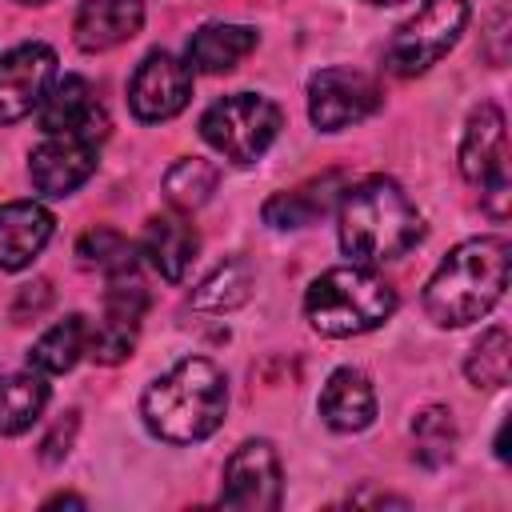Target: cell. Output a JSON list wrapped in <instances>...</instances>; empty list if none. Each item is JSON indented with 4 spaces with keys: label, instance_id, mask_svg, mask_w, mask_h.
I'll use <instances>...</instances> for the list:
<instances>
[{
    "label": "cell",
    "instance_id": "1",
    "mask_svg": "<svg viewBox=\"0 0 512 512\" xmlns=\"http://www.w3.org/2000/svg\"><path fill=\"white\" fill-rule=\"evenodd\" d=\"M508 288V240L472 236L456 244L424 284V312L440 328L484 320Z\"/></svg>",
    "mask_w": 512,
    "mask_h": 512
},
{
    "label": "cell",
    "instance_id": "2",
    "mask_svg": "<svg viewBox=\"0 0 512 512\" xmlns=\"http://www.w3.org/2000/svg\"><path fill=\"white\" fill-rule=\"evenodd\" d=\"M424 236V220L404 188L388 176H368L340 196V248L356 264L400 260Z\"/></svg>",
    "mask_w": 512,
    "mask_h": 512
},
{
    "label": "cell",
    "instance_id": "3",
    "mask_svg": "<svg viewBox=\"0 0 512 512\" xmlns=\"http://www.w3.org/2000/svg\"><path fill=\"white\" fill-rule=\"evenodd\" d=\"M224 408H228L224 372L204 356H188L172 364L160 380L148 384L140 400V416L148 432L168 444H196L212 436L224 420Z\"/></svg>",
    "mask_w": 512,
    "mask_h": 512
},
{
    "label": "cell",
    "instance_id": "4",
    "mask_svg": "<svg viewBox=\"0 0 512 512\" xmlns=\"http://www.w3.org/2000/svg\"><path fill=\"white\" fill-rule=\"evenodd\" d=\"M304 312L320 336H360L396 312V292L368 264H344L312 280Z\"/></svg>",
    "mask_w": 512,
    "mask_h": 512
},
{
    "label": "cell",
    "instance_id": "5",
    "mask_svg": "<svg viewBox=\"0 0 512 512\" xmlns=\"http://www.w3.org/2000/svg\"><path fill=\"white\" fill-rule=\"evenodd\" d=\"M284 124V112L256 92H232L220 96L204 116H200V136L232 164H256L268 144L276 140Z\"/></svg>",
    "mask_w": 512,
    "mask_h": 512
},
{
    "label": "cell",
    "instance_id": "6",
    "mask_svg": "<svg viewBox=\"0 0 512 512\" xmlns=\"http://www.w3.org/2000/svg\"><path fill=\"white\" fill-rule=\"evenodd\" d=\"M460 172L468 184L480 188V200L488 208V216L504 220L508 216V196H512V180H508V132H504V112L484 100L480 108H472L464 140H460Z\"/></svg>",
    "mask_w": 512,
    "mask_h": 512
},
{
    "label": "cell",
    "instance_id": "7",
    "mask_svg": "<svg viewBox=\"0 0 512 512\" xmlns=\"http://www.w3.org/2000/svg\"><path fill=\"white\" fill-rule=\"evenodd\" d=\"M472 8L468 0H424L416 16H408L392 44H388V68L396 76H420L428 72L464 32Z\"/></svg>",
    "mask_w": 512,
    "mask_h": 512
},
{
    "label": "cell",
    "instance_id": "8",
    "mask_svg": "<svg viewBox=\"0 0 512 512\" xmlns=\"http://www.w3.org/2000/svg\"><path fill=\"white\" fill-rule=\"evenodd\" d=\"M380 108V84L356 68H320L308 80V116L320 132H344Z\"/></svg>",
    "mask_w": 512,
    "mask_h": 512
},
{
    "label": "cell",
    "instance_id": "9",
    "mask_svg": "<svg viewBox=\"0 0 512 512\" xmlns=\"http://www.w3.org/2000/svg\"><path fill=\"white\" fill-rule=\"evenodd\" d=\"M280 492H284V476L276 448L268 440H244L224 464L220 504L236 512H272L280 504Z\"/></svg>",
    "mask_w": 512,
    "mask_h": 512
},
{
    "label": "cell",
    "instance_id": "10",
    "mask_svg": "<svg viewBox=\"0 0 512 512\" xmlns=\"http://www.w3.org/2000/svg\"><path fill=\"white\" fill-rule=\"evenodd\" d=\"M144 312H148V292H144L140 276H136V272L108 276L104 320H100V328L88 336V356H92L96 364H120V360H128L132 348H136Z\"/></svg>",
    "mask_w": 512,
    "mask_h": 512
},
{
    "label": "cell",
    "instance_id": "11",
    "mask_svg": "<svg viewBox=\"0 0 512 512\" xmlns=\"http://www.w3.org/2000/svg\"><path fill=\"white\" fill-rule=\"evenodd\" d=\"M188 96H192V68L180 64L172 52H148L128 84V104L144 124L172 120L188 104Z\"/></svg>",
    "mask_w": 512,
    "mask_h": 512
},
{
    "label": "cell",
    "instance_id": "12",
    "mask_svg": "<svg viewBox=\"0 0 512 512\" xmlns=\"http://www.w3.org/2000/svg\"><path fill=\"white\" fill-rule=\"evenodd\" d=\"M56 80V52L48 44H20L0 56V124L24 120L44 104Z\"/></svg>",
    "mask_w": 512,
    "mask_h": 512
},
{
    "label": "cell",
    "instance_id": "13",
    "mask_svg": "<svg viewBox=\"0 0 512 512\" xmlns=\"http://www.w3.org/2000/svg\"><path fill=\"white\" fill-rule=\"evenodd\" d=\"M96 172V140L84 136H48L28 156V176L40 196H68Z\"/></svg>",
    "mask_w": 512,
    "mask_h": 512
},
{
    "label": "cell",
    "instance_id": "14",
    "mask_svg": "<svg viewBox=\"0 0 512 512\" xmlns=\"http://www.w3.org/2000/svg\"><path fill=\"white\" fill-rule=\"evenodd\" d=\"M40 128L48 136H84L100 144L108 136V112L96 104L84 76H64L48 88L40 104Z\"/></svg>",
    "mask_w": 512,
    "mask_h": 512
},
{
    "label": "cell",
    "instance_id": "15",
    "mask_svg": "<svg viewBox=\"0 0 512 512\" xmlns=\"http://www.w3.org/2000/svg\"><path fill=\"white\" fill-rule=\"evenodd\" d=\"M52 212L36 200H12L0 208V268H28L40 248L52 240Z\"/></svg>",
    "mask_w": 512,
    "mask_h": 512
},
{
    "label": "cell",
    "instance_id": "16",
    "mask_svg": "<svg viewBox=\"0 0 512 512\" xmlns=\"http://www.w3.org/2000/svg\"><path fill=\"white\" fill-rule=\"evenodd\" d=\"M144 24L140 0H84L72 24V36L84 52H108L124 40H132Z\"/></svg>",
    "mask_w": 512,
    "mask_h": 512
},
{
    "label": "cell",
    "instance_id": "17",
    "mask_svg": "<svg viewBox=\"0 0 512 512\" xmlns=\"http://www.w3.org/2000/svg\"><path fill=\"white\" fill-rule=\"evenodd\" d=\"M320 416L336 432H364L376 420V392L360 368H336L320 392Z\"/></svg>",
    "mask_w": 512,
    "mask_h": 512
},
{
    "label": "cell",
    "instance_id": "18",
    "mask_svg": "<svg viewBox=\"0 0 512 512\" xmlns=\"http://www.w3.org/2000/svg\"><path fill=\"white\" fill-rule=\"evenodd\" d=\"M140 252L152 260V268H156L164 280L180 284V280L188 276L196 252H200V236H196V228H192L184 216H152V220L144 224Z\"/></svg>",
    "mask_w": 512,
    "mask_h": 512
},
{
    "label": "cell",
    "instance_id": "19",
    "mask_svg": "<svg viewBox=\"0 0 512 512\" xmlns=\"http://www.w3.org/2000/svg\"><path fill=\"white\" fill-rule=\"evenodd\" d=\"M340 184H344L340 172H324L316 180H304L300 188L276 192L272 200H264V224H272V228H308V224H316L336 204Z\"/></svg>",
    "mask_w": 512,
    "mask_h": 512
},
{
    "label": "cell",
    "instance_id": "20",
    "mask_svg": "<svg viewBox=\"0 0 512 512\" xmlns=\"http://www.w3.org/2000/svg\"><path fill=\"white\" fill-rule=\"evenodd\" d=\"M256 28L248 24H204L188 40V68L196 72H232L252 48H256Z\"/></svg>",
    "mask_w": 512,
    "mask_h": 512
},
{
    "label": "cell",
    "instance_id": "21",
    "mask_svg": "<svg viewBox=\"0 0 512 512\" xmlns=\"http://www.w3.org/2000/svg\"><path fill=\"white\" fill-rule=\"evenodd\" d=\"M252 296V264L244 256H228L220 268H212L196 288H192V308L196 312H232L248 304Z\"/></svg>",
    "mask_w": 512,
    "mask_h": 512
},
{
    "label": "cell",
    "instance_id": "22",
    "mask_svg": "<svg viewBox=\"0 0 512 512\" xmlns=\"http://www.w3.org/2000/svg\"><path fill=\"white\" fill-rule=\"evenodd\" d=\"M88 336H92L88 320H84L80 312H72V316H64L60 324H52V328L28 348V364H32L36 372H68V368L88 352Z\"/></svg>",
    "mask_w": 512,
    "mask_h": 512
},
{
    "label": "cell",
    "instance_id": "23",
    "mask_svg": "<svg viewBox=\"0 0 512 512\" xmlns=\"http://www.w3.org/2000/svg\"><path fill=\"white\" fill-rule=\"evenodd\" d=\"M48 404V384L36 372H16L0 380V436H20L40 420Z\"/></svg>",
    "mask_w": 512,
    "mask_h": 512
},
{
    "label": "cell",
    "instance_id": "24",
    "mask_svg": "<svg viewBox=\"0 0 512 512\" xmlns=\"http://www.w3.org/2000/svg\"><path fill=\"white\" fill-rule=\"evenodd\" d=\"M216 180H220V172H216L212 160L184 156V160H176V164L168 168V176H164V196H168L180 212H192V208L208 204V196L216 192Z\"/></svg>",
    "mask_w": 512,
    "mask_h": 512
},
{
    "label": "cell",
    "instance_id": "25",
    "mask_svg": "<svg viewBox=\"0 0 512 512\" xmlns=\"http://www.w3.org/2000/svg\"><path fill=\"white\" fill-rule=\"evenodd\" d=\"M464 372H468V380H472L476 388H488V392L504 388V384H508V372H512V344H508V332H504V328H488V332L472 344V352H468V360H464Z\"/></svg>",
    "mask_w": 512,
    "mask_h": 512
},
{
    "label": "cell",
    "instance_id": "26",
    "mask_svg": "<svg viewBox=\"0 0 512 512\" xmlns=\"http://www.w3.org/2000/svg\"><path fill=\"white\" fill-rule=\"evenodd\" d=\"M412 440H416V460L424 468H440L452 460V448H456V420L448 408L432 404L424 412H416L412 420Z\"/></svg>",
    "mask_w": 512,
    "mask_h": 512
},
{
    "label": "cell",
    "instance_id": "27",
    "mask_svg": "<svg viewBox=\"0 0 512 512\" xmlns=\"http://www.w3.org/2000/svg\"><path fill=\"white\" fill-rule=\"evenodd\" d=\"M76 256L88 268H100L104 276H120V272H136V248L116 232V228H88L76 240Z\"/></svg>",
    "mask_w": 512,
    "mask_h": 512
},
{
    "label": "cell",
    "instance_id": "28",
    "mask_svg": "<svg viewBox=\"0 0 512 512\" xmlns=\"http://www.w3.org/2000/svg\"><path fill=\"white\" fill-rule=\"evenodd\" d=\"M76 428H80V412H76V408L60 412V420H56V424L48 428V436L40 440V460H44V464L64 460L68 448H72V440H76Z\"/></svg>",
    "mask_w": 512,
    "mask_h": 512
},
{
    "label": "cell",
    "instance_id": "29",
    "mask_svg": "<svg viewBox=\"0 0 512 512\" xmlns=\"http://www.w3.org/2000/svg\"><path fill=\"white\" fill-rule=\"evenodd\" d=\"M48 304H52V284H48V280H32V284H24V288L16 292V300H12V320H16V324H28V320H36Z\"/></svg>",
    "mask_w": 512,
    "mask_h": 512
},
{
    "label": "cell",
    "instance_id": "30",
    "mask_svg": "<svg viewBox=\"0 0 512 512\" xmlns=\"http://www.w3.org/2000/svg\"><path fill=\"white\" fill-rule=\"evenodd\" d=\"M60 504H68V508H84V500L80 496H68V492H60V496H52L44 508H60Z\"/></svg>",
    "mask_w": 512,
    "mask_h": 512
},
{
    "label": "cell",
    "instance_id": "31",
    "mask_svg": "<svg viewBox=\"0 0 512 512\" xmlns=\"http://www.w3.org/2000/svg\"><path fill=\"white\" fill-rule=\"evenodd\" d=\"M16 4H48V0H16Z\"/></svg>",
    "mask_w": 512,
    "mask_h": 512
},
{
    "label": "cell",
    "instance_id": "32",
    "mask_svg": "<svg viewBox=\"0 0 512 512\" xmlns=\"http://www.w3.org/2000/svg\"><path fill=\"white\" fill-rule=\"evenodd\" d=\"M368 4H400V0H368Z\"/></svg>",
    "mask_w": 512,
    "mask_h": 512
}]
</instances>
